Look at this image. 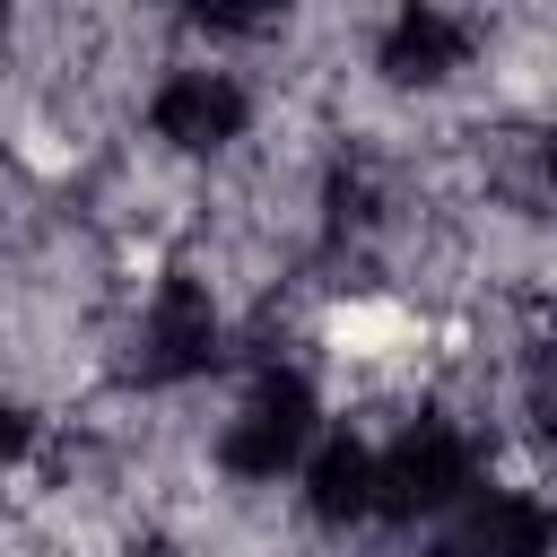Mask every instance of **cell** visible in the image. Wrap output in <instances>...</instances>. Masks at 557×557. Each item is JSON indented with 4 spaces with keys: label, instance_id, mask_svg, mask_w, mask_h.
Instances as JSON below:
<instances>
[{
    "label": "cell",
    "instance_id": "1",
    "mask_svg": "<svg viewBox=\"0 0 557 557\" xmlns=\"http://www.w3.org/2000/svg\"><path fill=\"white\" fill-rule=\"evenodd\" d=\"M331 392L313 366L296 357H252L209 426V479L218 487H296V470L313 461V444L331 435Z\"/></svg>",
    "mask_w": 557,
    "mask_h": 557
},
{
    "label": "cell",
    "instance_id": "2",
    "mask_svg": "<svg viewBox=\"0 0 557 557\" xmlns=\"http://www.w3.org/2000/svg\"><path fill=\"white\" fill-rule=\"evenodd\" d=\"M261 131V87L218 61V52H191V61H165L148 78V148L165 165H226L244 139Z\"/></svg>",
    "mask_w": 557,
    "mask_h": 557
},
{
    "label": "cell",
    "instance_id": "3",
    "mask_svg": "<svg viewBox=\"0 0 557 557\" xmlns=\"http://www.w3.org/2000/svg\"><path fill=\"white\" fill-rule=\"evenodd\" d=\"M479 61H487V26L461 17V9H435V0L392 9V17L374 26V52H366L374 87H383V96H418V104H426V96H453Z\"/></svg>",
    "mask_w": 557,
    "mask_h": 557
},
{
    "label": "cell",
    "instance_id": "4",
    "mask_svg": "<svg viewBox=\"0 0 557 557\" xmlns=\"http://www.w3.org/2000/svg\"><path fill=\"white\" fill-rule=\"evenodd\" d=\"M418 557H557V487L496 470L418 540Z\"/></svg>",
    "mask_w": 557,
    "mask_h": 557
},
{
    "label": "cell",
    "instance_id": "5",
    "mask_svg": "<svg viewBox=\"0 0 557 557\" xmlns=\"http://www.w3.org/2000/svg\"><path fill=\"white\" fill-rule=\"evenodd\" d=\"M531 165H540V200H557V113H548V131H540Z\"/></svg>",
    "mask_w": 557,
    "mask_h": 557
},
{
    "label": "cell",
    "instance_id": "6",
    "mask_svg": "<svg viewBox=\"0 0 557 557\" xmlns=\"http://www.w3.org/2000/svg\"><path fill=\"white\" fill-rule=\"evenodd\" d=\"M9 52H17V17H0V61H9Z\"/></svg>",
    "mask_w": 557,
    "mask_h": 557
}]
</instances>
